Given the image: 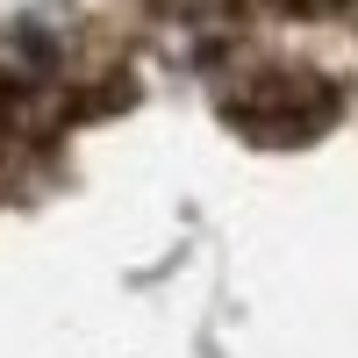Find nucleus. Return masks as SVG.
<instances>
[{
	"label": "nucleus",
	"mask_w": 358,
	"mask_h": 358,
	"mask_svg": "<svg viewBox=\"0 0 358 358\" xmlns=\"http://www.w3.org/2000/svg\"><path fill=\"white\" fill-rule=\"evenodd\" d=\"M222 115L244 136L258 143H308L337 122V94L330 79L315 72H294V65H265V72H244L236 94H222Z\"/></svg>",
	"instance_id": "1"
}]
</instances>
